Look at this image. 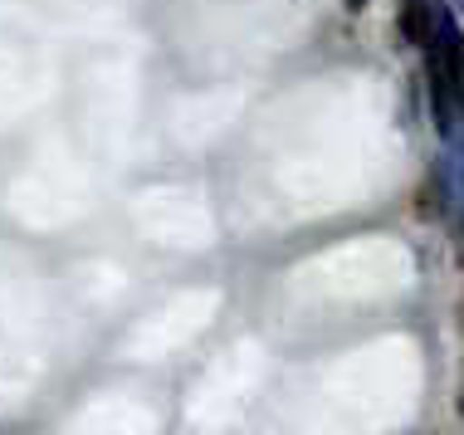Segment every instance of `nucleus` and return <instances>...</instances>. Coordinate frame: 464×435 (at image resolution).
<instances>
[{
	"label": "nucleus",
	"instance_id": "3",
	"mask_svg": "<svg viewBox=\"0 0 464 435\" xmlns=\"http://www.w3.org/2000/svg\"><path fill=\"white\" fill-rule=\"evenodd\" d=\"M455 5H459V15H464V0H455Z\"/></svg>",
	"mask_w": 464,
	"mask_h": 435
},
{
	"label": "nucleus",
	"instance_id": "1",
	"mask_svg": "<svg viewBox=\"0 0 464 435\" xmlns=\"http://www.w3.org/2000/svg\"><path fill=\"white\" fill-rule=\"evenodd\" d=\"M430 10H435V0H401L396 30H401V40H406L411 49L430 44Z\"/></svg>",
	"mask_w": 464,
	"mask_h": 435
},
{
	"label": "nucleus",
	"instance_id": "2",
	"mask_svg": "<svg viewBox=\"0 0 464 435\" xmlns=\"http://www.w3.org/2000/svg\"><path fill=\"white\" fill-rule=\"evenodd\" d=\"M343 5H347V15H362V10L372 5V0H343Z\"/></svg>",
	"mask_w": 464,
	"mask_h": 435
}]
</instances>
